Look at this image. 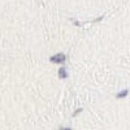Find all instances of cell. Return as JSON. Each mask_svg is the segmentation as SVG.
Segmentation results:
<instances>
[{
	"mask_svg": "<svg viewBox=\"0 0 130 130\" xmlns=\"http://www.w3.org/2000/svg\"><path fill=\"white\" fill-rule=\"evenodd\" d=\"M82 111H83V108H78V109H77V111H75V112L73 113V117H75V116H78V115H79V113H81Z\"/></svg>",
	"mask_w": 130,
	"mask_h": 130,
	"instance_id": "obj_4",
	"label": "cell"
},
{
	"mask_svg": "<svg viewBox=\"0 0 130 130\" xmlns=\"http://www.w3.org/2000/svg\"><path fill=\"white\" fill-rule=\"evenodd\" d=\"M65 60H67V56H65V53L60 52V53H56V55H53L50 57V61L53 62V64H62Z\"/></svg>",
	"mask_w": 130,
	"mask_h": 130,
	"instance_id": "obj_1",
	"label": "cell"
},
{
	"mask_svg": "<svg viewBox=\"0 0 130 130\" xmlns=\"http://www.w3.org/2000/svg\"><path fill=\"white\" fill-rule=\"evenodd\" d=\"M69 77V74L67 72V69L65 68H59V78L60 79H67Z\"/></svg>",
	"mask_w": 130,
	"mask_h": 130,
	"instance_id": "obj_2",
	"label": "cell"
},
{
	"mask_svg": "<svg viewBox=\"0 0 130 130\" xmlns=\"http://www.w3.org/2000/svg\"><path fill=\"white\" fill-rule=\"evenodd\" d=\"M127 95H129V90L125 89V90H122L120 92H117L116 94V98H117V99H124V98H126Z\"/></svg>",
	"mask_w": 130,
	"mask_h": 130,
	"instance_id": "obj_3",
	"label": "cell"
}]
</instances>
